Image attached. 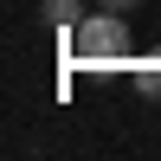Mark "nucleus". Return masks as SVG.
<instances>
[{
	"mask_svg": "<svg viewBox=\"0 0 161 161\" xmlns=\"http://www.w3.org/2000/svg\"><path fill=\"white\" fill-rule=\"evenodd\" d=\"M129 45H136V39H129V19L123 13H84V19L71 26V39H64V52H71L77 64H123L129 58Z\"/></svg>",
	"mask_w": 161,
	"mask_h": 161,
	"instance_id": "1",
	"label": "nucleus"
},
{
	"mask_svg": "<svg viewBox=\"0 0 161 161\" xmlns=\"http://www.w3.org/2000/svg\"><path fill=\"white\" fill-rule=\"evenodd\" d=\"M45 13H52V19H58V26H64V32H71V26H77V19H84V13H77V0H45Z\"/></svg>",
	"mask_w": 161,
	"mask_h": 161,
	"instance_id": "2",
	"label": "nucleus"
},
{
	"mask_svg": "<svg viewBox=\"0 0 161 161\" xmlns=\"http://www.w3.org/2000/svg\"><path fill=\"white\" fill-rule=\"evenodd\" d=\"M103 7H110V13H129V7H136V0H103Z\"/></svg>",
	"mask_w": 161,
	"mask_h": 161,
	"instance_id": "3",
	"label": "nucleus"
}]
</instances>
